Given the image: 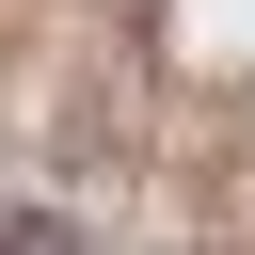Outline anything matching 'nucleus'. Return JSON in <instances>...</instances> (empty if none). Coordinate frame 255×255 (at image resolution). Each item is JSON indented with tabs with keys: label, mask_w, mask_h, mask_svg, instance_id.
Masks as SVG:
<instances>
[{
	"label": "nucleus",
	"mask_w": 255,
	"mask_h": 255,
	"mask_svg": "<svg viewBox=\"0 0 255 255\" xmlns=\"http://www.w3.org/2000/svg\"><path fill=\"white\" fill-rule=\"evenodd\" d=\"M0 255H96V239H80V223H48V207H16V223H0Z\"/></svg>",
	"instance_id": "f257e3e1"
}]
</instances>
